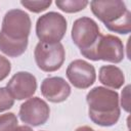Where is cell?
Wrapping results in <instances>:
<instances>
[{
	"label": "cell",
	"mask_w": 131,
	"mask_h": 131,
	"mask_svg": "<svg viewBox=\"0 0 131 131\" xmlns=\"http://www.w3.org/2000/svg\"><path fill=\"white\" fill-rule=\"evenodd\" d=\"M67 29L66 17L55 11L42 14L36 23V35L43 43H58L64 37Z\"/></svg>",
	"instance_id": "5"
},
{
	"label": "cell",
	"mask_w": 131,
	"mask_h": 131,
	"mask_svg": "<svg viewBox=\"0 0 131 131\" xmlns=\"http://www.w3.org/2000/svg\"><path fill=\"white\" fill-rule=\"evenodd\" d=\"M14 131H33V129L31 127H29V126L23 125V126H17Z\"/></svg>",
	"instance_id": "19"
},
{
	"label": "cell",
	"mask_w": 131,
	"mask_h": 131,
	"mask_svg": "<svg viewBox=\"0 0 131 131\" xmlns=\"http://www.w3.org/2000/svg\"><path fill=\"white\" fill-rule=\"evenodd\" d=\"M32 20L30 15L18 8L8 10L3 19L0 30V39L19 44H29Z\"/></svg>",
	"instance_id": "3"
},
{
	"label": "cell",
	"mask_w": 131,
	"mask_h": 131,
	"mask_svg": "<svg viewBox=\"0 0 131 131\" xmlns=\"http://www.w3.org/2000/svg\"><path fill=\"white\" fill-rule=\"evenodd\" d=\"M66 75L69 82L78 89H87L96 80L95 68L83 59L71 61L67 68Z\"/></svg>",
	"instance_id": "9"
},
{
	"label": "cell",
	"mask_w": 131,
	"mask_h": 131,
	"mask_svg": "<svg viewBox=\"0 0 131 131\" xmlns=\"http://www.w3.org/2000/svg\"><path fill=\"white\" fill-rule=\"evenodd\" d=\"M14 104V98L6 87H0V113L8 111Z\"/></svg>",
	"instance_id": "16"
},
{
	"label": "cell",
	"mask_w": 131,
	"mask_h": 131,
	"mask_svg": "<svg viewBox=\"0 0 131 131\" xmlns=\"http://www.w3.org/2000/svg\"><path fill=\"white\" fill-rule=\"evenodd\" d=\"M90 8L108 31L122 35L131 32V12L124 1H91Z\"/></svg>",
	"instance_id": "2"
},
{
	"label": "cell",
	"mask_w": 131,
	"mask_h": 131,
	"mask_svg": "<svg viewBox=\"0 0 131 131\" xmlns=\"http://www.w3.org/2000/svg\"><path fill=\"white\" fill-rule=\"evenodd\" d=\"M87 59L98 61H108L113 63L121 62L125 57V48L123 41L114 35H100L95 44L81 53Z\"/></svg>",
	"instance_id": "4"
},
{
	"label": "cell",
	"mask_w": 131,
	"mask_h": 131,
	"mask_svg": "<svg viewBox=\"0 0 131 131\" xmlns=\"http://www.w3.org/2000/svg\"><path fill=\"white\" fill-rule=\"evenodd\" d=\"M101 35L97 23L89 16L77 18L72 27L71 37L80 53L90 49Z\"/></svg>",
	"instance_id": "7"
},
{
	"label": "cell",
	"mask_w": 131,
	"mask_h": 131,
	"mask_svg": "<svg viewBox=\"0 0 131 131\" xmlns=\"http://www.w3.org/2000/svg\"><path fill=\"white\" fill-rule=\"evenodd\" d=\"M129 89H130L129 85H127L123 89V91H122V98H121V105H122V107L126 112H129Z\"/></svg>",
	"instance_id": "18"
},
{
	"label": "cell",
	"mask_w": 131,
	"mask_h": 131,
	"mask_svg": "<svg viewBox=\"0 0 131 131\" xmlns=\"http://www.w3.org/2000/svg\"><path fill=\"white\" fill-rule=\"evenodd\" d=\"M17 126V117L13 113H5L0 115V131H14Z\"/></svg>",
	"instance_id": "14"
},
{
	"label": "cell",
	"mask_w": 131,
	"mask_h": 131,
	"mask_svg": "<svg viewBox=\"0 0 131 131\" xmlns=\"http://www.w3.org/2000/svg\"><path fill=\"white\" fill-rule=\"evenodd\" d=\"M34 57L37 67L46 73L59 70L64 62L66 50L63 45L58 43H37L34 50Z\"/></svg>",
	"instance_id": "6"
},
{
	"label": "cell",
	"mask_w": 131,
	"mask_h": 131,
	"mask_svg": "<svg viewBox=\"0 0 131 131\" xmlns=\"http://www.w3.org/2000/svg\"><path fill=\"white\" fill-rule=\"evenodd\" d=\"M75 131H96V130L92 129V128L89 127V126H80V127H78Z\"/></svg>",
	"instance_id": "20"
},
{
	"label": "cell",
	"mask_w": 131,
	"mask_h": 131,
	"mask_svg": "<svg viewBox=\"0 0 131 131\" xmlns=\"http://www.w3.org/2000/svg\"><path fill=\"white\" fill-rule=\"evenodd\" d=\"M18 117L23 123L38 127L44 125L50 117V107L45 100L38 96H32L20 104Z\"/></svg>",
	"instance_id": "8"
},
{
	"label": "cell",
	"mask_w": 131,
	"mask_h": 131,
	"mask_svg": "<svg viewBox=\"0 0 131 131\" xmlns=\"http://www.w3.org/2000/svg\"><path fill=\"white\" fill-rule=\"evenodd\" d=\"M40 89L43 97L53 103L67 100L72 92L70 84L61 77L45 78L41 83Z\"/></svg>",
	"instance_id": "11"
},
{
	"label": "cell",
	"mask_w": 131,
	"mask_h": 131,
	"mask_svg": "<svg viewBox=\"0 0 131 131\" xmlns=\"http://www.w3.org/2000/svg\"><path fill=\"white\" fill-rule=\"evenodd\" d=\"M51 0H36V1H28V0H21L20 4L27 8L29 11L34 13H39L42 11H45L49 6L51 5Z\"/></svg>",
	"instance_id": "15"
},
{
	"label": "cell",
	"mask_w": 131,
	"mask_h": 131,
	"mask_svg": "<svg viewBox=\"0 0 131 131\" xmlns=\"http://www.w3.org/2000/svg\"><path fill=\"white\" fill-rule=\"evenodd\" d=\"M98 80L105 87L116 90L120 89L125 84V75L119 67L115 64H106L100 67Z\"/></svg>",
	"instance_id": "12"
},
{
	"label": "cell",
	"mask_w": 131,
	"mask_h": 131,
	"mask_svg": "<svg viewBox=\"0 0 131 131\" xmlns=\"http://www.w3.org/2000/svg\"><path fill=\"white\" fill-rule=\"evenodd\" d=\"M89 119L96 125L111 127L118 123L121 115L120 98L116 90L103 86L92 88L86 95Z\"/></svg>",
	"instance_id": "1"
},
{
	"label": "cell",
	"mask_w": 131,
	"mask_h": 131,
	"mask_svg": "<svg viewBox=\"0 0 131 131\" xmlns=\"http://www.w3.org/2000/svg\"><path fill=\"white\" fill-rule=\"evenodd\" d=\"M11 71V62L5 56L0 54V82L7 78Z\"/></svg>",
	"instance_id": "17"
},
{
	"label": "cell",
	"mask_w": 131,
	"mask_h": 131,
	"mask_svg": "<svg viewBox=\"0 0 131 131\" xmlns=\"http://www.w3.org/2000/svg\"><path fill=\"white\" fill-rule=\"evenodd\" d=\"M6 88L16 100L30 98L37 90V79L33 74L20 71L10 78L7 82Z\"/></svg>",
	"instance_id": "10"
},
{
	"label": "cell",
	"mask_w": 131,
	"mask_h": 131,
	"mask_svg": "<svg viewBox=\"0 0 131 131\" xmlns=\"http://www.w3.org/2000/svg\"><path fill=\"white\" fill-rule=\"evenodd\" d=\"M89 4L88 1L85 0H56L55 5L61 11L67 13H76L86 8Z\"/></svg>",
	"instance_id": "13"
}]
</instances>
